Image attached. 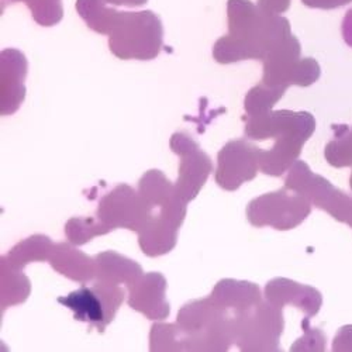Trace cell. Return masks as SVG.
Returning <instances> with one entry per match:
<instances>
[{
  "label": "cell",
  "instance_id": "1",
  "mask_svg": "<svg viewBox=\"0 0 352 352\" xmlns=\"http://www.w3.org/2000/svg\"><path fill=\"white\" fill-rule=\"evenodd\" d=\"M227 20L228 34L219 38L213 48V58L219 64L263 61L292 36L287 19L263 13L251 0H228Z\"/></svg>",
  "mask_w": 352,
  "mask_h": 352
},
{
  "label": "cell",
  "instance_id": "2",
  "mask_svg": "<svg viewBox=\"0 0 352 352\" xmlns=\"http://www.w3.org/2000/svg\"><path fill=\"white\" fill-rule=\"evenodd\" d=\"M138 193L150 210L148 220L138 232L140 248L148 256L165 255L178 241L188 203L158 169H151L142 176L138 182Z\"/></svg>",
  "mask_w": 352,
  "mask_h": 352
},
{
  "label": "cell",
  "instance_id": "3",
  "mask_svg": "<svg viewBox=\"0 0 352 352\" xmlns=\"http://www.w3.org/2000/svg\"><path fill=\"white\" fill-rule=\"evenodd\" d=\"M164 45L161 19L151 10L117 12L109 32V48L120 60L151 61Z\"/></svg>",
  "mask_w": 352,
  "mask_h": 352
},
{
  "label": "cell",
  "instance_id": "4",
  "mask_svg": "<svg viewBox=\"0 0 352 352\" xmlns=\"http://www.w3.org/2000/svg\"><path fill=\"white\" fill-rule=\"evenodd\" d=\"M176 322L188 334L190 351H227L236 342V316L210 296L185 305Z\"/></svg>",
  "mask_w": 352,
  "mask_h": 352
},
{
  "label": "cell",
  "instance_id": "5",
  "mask_svg": "<svg viewBox=\"0 0 352 352\" xmlns=\"http://www.w3.org/2000/svg\"><path fill=\"white\" fill-rule=\"evenodd\" d=\"M282 307L267 302L239 311L236 316V344L245 352L280 351L279 338L285 320Z\"/></svg>",
  "mask_w": 352,
  "mask_h": 352
},
{
  "label": "cell",
  "instance_id": "6",
  "mask_svg": "<svg viewBox=\"0 0 352 352\" xmlns=\"http://www.w3.org/2000/svg\"><path fill=\"white\" fill-rule=\"evenodd\" d=\"M302 47L295 36H290L263 60L262 83L271 87L287 89L292 85L310 86L321 75L314 58H300Z\"/></svg>",
  "mask_w": 352,
  "mask_h": 352
},
{
  "label": "cell",
  "instance_id": "7",
  "mask_svg": "<svg viewBox=\"0 0 352 352\" xmlns=\"http://www.w3.org/2000/svg\"><path fill=\"white\" fill-rule=\"evenodd\" d=\"M285 186L305 196L313 206L326 210L337 221L352 227V197L316 175L306 162L296 161L289 169Z\"/></svg>",
  "mask_w": 352,
  "mask_h": 352
},
{
  "label": "cell",
  "instance_id": "8",
  "mask_svg": "<svg viewBox=\"0 0 352 352\" xmlns=\"http://www.w3.org/2000/svg\"><path fill=\"white\" fill-rule=\"evenodd\" d=\"M124 296L126 293L120 286L96 280L94 286H83L65 298H58V303L68 307L75 320L104 333L123 305Z\"/></svg>",
  "mask_w": 352,
  "mask_h": 352
},
{
  "label": "cell",
  "instance_id": "9",
  "mask_svg": "<svg viewBox=\"0 0 352 352\" xmlns=\"http://www.w3.org/2000/svg\"><path fill=\"white\" fill-rule=\"evenodd\" d=\"M313 204L300 193L285 189L262 195L247 206V219L254 227L270 226L275 230H292L311 213Z\"/></svg>",
  "mask_w": 352,
  "mask_h": 352
},
{
  "label": "cell",
  "instance_id": "10",
  "mask_svg": "<svg viewBox=\"0 0 352 352\" xmlns=\"http://www.w3.org/2000/svg\"><path fill=\"white\" fill-rule=\"evenodd\" d=\"M170 150L179 155V176L175 184L176 192L186 201H192L206 184L213 170L210 157L204 153L199 144L185 133H176L170 137Z\"/></svg>",
  "mask_w": 352,
  "mask_h": 352
},
{
  "label": "cell",
  "instance_id": "11",
  "mask_svg": "<svg viewBox=\"0 0 352 352\" xmlns=\"http://www.w3.org/2000/svg\"><path fill=\"white\" fill-rule=\"evenodd\" d=\"M96 217L111 231L127 228L140 232L150 217V210L140 193L122 184L100 199Z\"/></svg>",
  "mask_w": 352,
  "mask_h": 352
},
{
  "label": "cell",
  "instance_id": "12",
  "mask_svg": "<svg viewBox=\"0 0 352 352\" xmlns=\"http://www.w3.org/2000/svg\"><path fill=\"white\" fill-rule=\"evenodd\" d=\"M261 148L247 140L227 142L217 155L216 182L224 190H237L252 181L259 169Z\"/></svg>",
  "mask_w": 352,
  "mask_h": 352
},
{
  "label": "cell",
  "instance_id": "13",
  "mask_svg": "<svg viewBox=\"0 0 352 352\" xmlns=\"http://www.w3.org/2000/svg\"><path fill=\"white\" fill-rule=\"evenodd\" d=\"M244 122L245 135L254 141L276 140L292 131L314 133L316 130L314 117L307 111L271 110L256 116H247Z\"/></svg>",
  "mask_w": 352,
  "mask_h": 352
},
{
  "label": "cell",
  "instance_id": "14",
  "mask_svg": "<svg viewBox=\"0 0 352 352\" xmlns=\"http://www.w3.org/2000/svg\"><path fill=\"white\" fill-rule=\"evenodd\" d=\"M28 64L21 51L3 50L0 54V114L17 111L25 98V76Z\"/></svg>",
  "mask_w": 352,
  "mask_h": 352
},
{
  "label": "cell",
  "instance_id": "15",
  "mask_svg": "<svg viewBox=\"0 0 352 352\" xmlns=\"http://www.w3.org/2000/svg\"><path fill=\"white\" fill-rule=\"evenodd\" d=\"M129 306L144 314L148 320H166L170 307L165 299L166 279L160 272L144 274L140 280L129 289Z\"/></svg>",
  "mask_w": 352,
  "mask_h": 352
},
{
  "label": "cell",
  "instance_id": "16",
  "mask_svg": "<svg viewBox=\"0 0 352 352\" xmlns=\"http://www.w3.org/2000/svg\"><path fill=\"white\" fill-rule=\"evenodd\" d=\"M265 299L282 309L286 305L300 309L306 314V320L314 317L322 305V296L317 289L285 278L268 282L265 286Z\"/></svg>",
  "mask_w": 352,
  "mask_h": 352
},
{
  "label": "cell",
  "instance_id": "17",
  "mask_svg": "<svg viewBox=\"0 0 352 352\" xmlns=\"http://www.w3.org/2000/svg\"><path fill=\"white\" fill-rule=\"evenodd\" d=\"M311 135L309 131H293L276 138L271 150L261 151L259 169L270 176H282L298 161L305 142Z\"/></svg>",
  "mask_w": 352,
  "mask_h": 352
},
{
  "label": "cell",
  "instance_id": "18",
  "mask_svg": "<svg viewBox=\"0 0 352 352\" xmlns=\"http://www.w3.org/2000/svg\"><path fill=\"white\" fill-rule=\"evenodd\" d=\"M50 265L65 278L86 283L96 278V258L83 254L69 243H56L50 255Z\"/></svg>",
  "mask_w": 352,
  "mask_h": 352
},
{
  "label": "cell",
  "instance_id": "19",
  "mask_svg": "<svg viewBox=\"0 0 352 352\" xmlns=\"http://www.w3.org/2000/svg\"><path fill=\"white\" fill-rule=\"evenodd\" d=\"M98 263L96 280L109 285L120 286L124 283L127 289L133 287L144 275L142 268L130 258H126L114 251H104L95 256Z\"/></svg>",
  "mask_w": 352,
  "mask_h": 352
},
{
  "label": "cell",
  "instance_id": "20",
  "mask_svg": "<svg viewBox=\"0 0 352 352\" xmlns=\"http://www.w3.org/2000/svg\"><path fill=\"white\" fill-rule=\"evenodd\" d=\"M210 298L234 314L250 309L262 300L261 290L256 283L234 279L220 280L214 286Z\"/></svg>",
  "mask_w": 352,
  "mask_h": 352
},
{
  "label": "cell",
  "instance_id": "21",
  "mask_svg": "<svg viewBox=\"0 0 352 352\" xmlns=\"http://www.w3.org/2000/svg\"><path fill=\"white\" fill-rule=\"evenodd\" d=\"M32 292V283L28 278L21 272V270L14 268L2 256L0 263V302L2 310L10 306L20 305L27 300Z\"/></svg>",
  "mask_w": 352,
  "mask_h": 352
},
{
  "label": "cell",
  "instance_id": "22",
  "mask_svg": "<svg viewBox=\"0 0 352 352\" xmlns=\"http://www.w3.org/2000/svg\"><path fill=\"white\" fill-rule=\"evenodd\" d=\"M54 243L47 236H33L14 245L5 256L10 265L23 270L30 262L48 261Z\"/></svg>",
  "mask_w": 352,
  "mask_h": 352
},
{
  "label": "cell",
  "instance_id": "23",
  "mask_svg": "<svg viewBox=\"0 0 352 352\" xmlns=\"http://www.w3.org/2000/svg\"><path fill=\"white\" fill-rule=\"evenodd\" d=\"M150 349L155 352L162 351H190L188 334L176 324L158 322L154 324L150 333Z\"/></svg>",
  "mask_w": 352,
  "mask_h": 352
},
{
  "label": "cell",
  "instance_id": "24",
  "mask_svg": "<svg viewBox=\"0 0 352 352\" xmlns=\"http://www.w3.org/2000/svg\"><path fill=\"white\" fill-rule=\"evenodd\" d=\"M76 12L91 30L109 36L116 10L106 8V0H76Z\"/></svg>",
  "mask_w": 352,
  "mask_h": 352
},
{
  "label": "cell",
  "instance_id": "25",
  "mask_svg": "<svg viewBox=\"0 0 352 352\" xmlns=\"http://www.w3.org/2000/svg\"><path fill=\"white\" fill-rule=\"evenodd\" d=\"M334 138L327 144L324 157L331 166H352V129L348 126H334Z\"/></svg>",
  "mask_w": 352,
  "mask_h": 352
},
{
  "label": "cell",
  "instance_id": "26",
  "mask_svg": "<svg viewBox=\"0 0 352 352\" xmlns=\"http://www.w3.org/2000/svg\"><path fill=\"white\" fill-rule=\"evenodd\" d=\"M285 92L286 89H282V87H271L262 82L254 86L252 89H250L244 100V109L247 116H256L261 113L271 111L274 104H276L282 99Z\"/></svg>",
  "mask_w": 352,
  "mask_h": 352
},
{
  "label": "cell",
  "instance_id": "27",
  "mask_svg": "<svg viewBox=\"0 0 352 352\" xmlns=\"http://www.w3.org/2000/svg\"><path fill=\"white\" fill-rule=\"evenodd\" d=\"M111 230L103 224L98 217H75L71 219L65 226V234L71 244L83 245L92 239L103 236Z\"/></svg>",
  "mask_w": 352,
  "mask_h": 352
},
{
  "label": "cell",
  "instance_id": "28",
  "mask_svg": "<svg viewBox=\"0 0 352 352\" xmlns=\"http://www.w3.org/2000/svg\"><path fill=\"white\" fill-rule=\"evenodd\" d=\"M9 2L25 3L30 9L34 21L43 27L56 25L64 17L61 0H9Z\"/></svg>",
  "mask_w": 352,
  "mask_h": 352
},
{
  "label": "cell",
  "instance_id": "29",
  "mask_svg": "<svg viewBox=\"0 0 352 352\" xmlns=\"http://www.w3.org/2000/svg\"><path fill=\"white\" fill-rule=\"evenodd\" d=\"M326 342H327V338H326L324 333L317 330V329H307L306 334L292 345L290 351L292 352H298V351L320 352V351L326 349Z\"/></svg>",
  "mask_w": 352,
  "mask_h": 352
},
{
  "label": "cell",
  "instance_id": "30",
  "mask_svg": "<svg viewBox=\"0 0 352 352\" xmlns=\"http://www.w3.org/2000/svg\"><path fill=\"white\" fill-rule=\"evenodd\" d=\"M334 352H352V326H344L333 340Z\"/></svg>",
  "mask_w": 352,
  "mask_h": 352
},
{
  "label": "cell",
  "instance_id": "31",
  "mask_svg": "<svg viewBox=\"0 0 352 352\" xmlns=\"http://www.w3.org/2000/svg\"><path fill=\"white\" fill-rule=\"evenodd\" d=\"M292 0H258V9L267 14H282L289 10Z\"/></svg>",
  "mask_w": 352,
  "mask_h": 352
},
{
  "label": "cell",
  "instance_id": "32",
  "mask_svg": "<svg viewBox=\"0 0 352 352\" xmlns=\"http://www.w3.org/2000/svg\"><path fill=\"white\" fill-rule=\"evenodd\" d=\"M303 5L311 9H321V10H331L341 6L351 3L352 0H302Z\"/></svg>",
  "mask_w": 352,
  "mask_h": 352
},
{
  "label": "cell",
  "instance_id": "33",
  "mask_svg": "<svg viewBox=\"0 0 352 352\" xmlns=\"http://www.w3.org/2000/svg\"><path fill=\"white\" fill-rule=\"evenodd\" d=\"M341 32H342V38L344 41L352 47V9L346 12L344 20H342V25H341Z\"/></svg>",
  "mask_w": 352,
  "mask_h": 352
},
{
  "label": "cell",
  "instance_id": "34",
  "mask_svg": "<svg viewBox=\"0 0 352 352\" xmlns=\"http://www.w3.org/2000/svg\"><path fill=\"white\" fill-rule=\"evenodd\" d=\"M106 3L116 5V6H129V8H138L148 3V0H106Z\"/></svg>",
  "mask_w": 352,
  "mask_h": 352
},
{
  "label": "cell",
  "instance_id": "35",
  "mask_svg": "<svg viewBox=\"0 0 352 352\" xmlns=\"http://www.w3.org/2000/svg\"><path fill=\"white\" fill-rule=\"evenodd\" d=\"M349 185H351V189H352V173H351V179H349Z\"/></svg>",
  "mask_w": 352,
  "mask_h": 352
}]
</instances>
